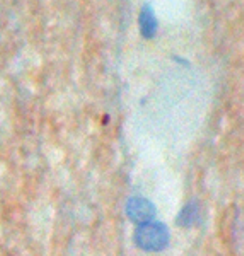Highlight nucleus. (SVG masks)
I'll list each match as a JSON object with an SVG mask.
<instances>
[{
    "instance_id": "nucleus-1",
    "label": "nucleus",
    "mask_w": 244,
    "mask_h": 256,
    "mask_svg": "<svg viewBox=\"0 0 244 256\" xmlns=\"http://www.w3.org/2000/svg\"><path fill=\"white\" fill-rule=\"evenodd\" d=\"M135 242L146 251H159L169 242V232L164 224H142L135 232Z\"/></svg>"
},
{
    "instance_id": "nucleus-2",
    "label": "nucleus",
    "mask_w": 244,
    "mask_h": 256,
    "mask_svg": "<svg viewBox=\"0 0 244 256\" xmlns=\"http://www.w3.org/2000/svg\"><path fill=\"white\" fill-rule=\"evenodd\" d=\"M126 214L132 220L135 222H146L150 220L156 214V208L150 202L144 200V198H134V200L128 202L126 205Z\"/></svg>"
},
{
    "instance_id": "nucleus-3",
    "label": "nucleus",
    "mask_w": 244,
    "mask_h": 256,
    "mask_svg": "<svg viewBox=\"0 0 244 256\" xmlns=\"http://www.w3.org/2000/svg\"><path fill=\"white\" fill-rule=\"evenodd\" d=\"M140 31H142L144 38H147V40L154 38V34L157 31V19L150 6H146L140 10Z\"/></svg>"
},
{
    "instance_id": "nucleus-4",
    "label": "nucleus",
    "mask_w": 244,
    "mask_h": 256,
    "mask_svg": "<svg viewBox=\"0 0 244 256\" xmlns=\"http://www.w3.org/2000/svg\"><path fill=\"white\" fill-rule=\"evenodd\" d=\"M196 214H198V207H196V205L195 204H188L183 210H181L180 217H178V224L190 226L196 218Z\"/></svg>"
}]
</instances>
